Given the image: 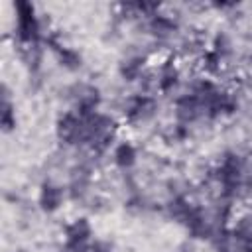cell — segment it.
Here are the masks:
<instances>
[{
    "mask_svg": "<svg viewBox=\"0 0 252 252\" xmlns=\"http://www.w3.org/2000/svg\"><path fill=\"white\" fill-rule=\"evenodd\" d=\"M248 252H252V248H250V250H248Z\"/></svg>",
    "mask_w": 252,
    "mask_h": 252,
    "instance_id": "obj_12",
    "label": "cell"
},
{
    "mask_svg": "<svg viewBox=\"0 0 252 252\" xmlns=\"http://www.w3.org/2000/svg\"><path fill=\"white\" fill-rule=\"evenodd\" d=\"M116 173H134L140 163V146L132 138H120L108 156Z\"/></svg>",
    "mask_w": 252,
    "mask_h": 252,
    "instance_id": "obj_5",
    "label": "cell"
},
{
    "mask_svg": "<svg viewBox=\"0 0 252 252\" xmlns=\"http://www.w3.org/2000/svg\"><path fill=\"white\" fill-rule=\"evenodd\" d=\"M175 252H197V248H195L193 240H185V242H181V244L175 248Z\"/></svg>",
    "mask_w": 252,
    "mask_h": 252,
    "instance_id": "obj_10",
    "label": "cell"
},
{
    "mask_svg": "<svg viewBox=\"0 0 252 252\" xmlns=\"http://www.w3.org/2000/svg\"><path fill=\"white\" fill-rule=\"evenodd\" d=\"M18 124H20L18 106H16V100L12 96L10 87L4 83L2 85V102H0V126H2V132L10 134V132H14L18 128Z\"/></svg>",
    "mask_w": 252,
    "mask_h": 252,
    "instance_id": "obj_7",
    "label": "cell"
},
{
    "mask_svg": "<svg viewBox=\"0 0 252 252\" xmlns=\"http://www.w3.org/2000/svg\"><path fill=\"white\" fill-rule=\"evenodd\" d=\"M65 203H69L65 183H59L53 177H43L41 183L37 185L35 209L45 217H53L61 213Z\"/></svg>",
    "mask_w": 252,
    "mask_h": 252,
    "instance_id": "obj_3",
    "label": "cell"
},
{
    "mask_svg": "<svg viewBox=\"0 0 252 252\" xmlns=\"http://www.w3.org/2000/svg\"><path fill=\"white\" fill-rule=\"evenodd\" d=\"M246 156H248V163H250V169H252V150H250Z\"/></svg>",
    "mask_w": 252,
    "mask_h": 252,
    "instance_id": "obj_11",
    "label": "cell"
},
{
    "mask_svg": "<svg viewBox=\"0 0 252 252\" xmlns=\"http://www.w3.org/2000/svg\"><path fill=\"white\" fill-rule=\"evenodd\" d=\"M91 252H114V248H112V244L110 242H106V240H94V244H93V248H91Z\"/></svg>",
    "mask_w": 252,
    "mask_h": 252,
    "instance_id": "obj_9",
    "label": "cell"
},
{
    "mask_svg": "<svg viewBox=\"0 0 252 252\" xmlns=\"http://www.w3.org/2000/svg\"><path fill=\"white\" fill-rule=\"evenodd\" d=\"M209 49L215 51L219 57H222L228 65H232V59L236 55L234 35L226 30H217L213 35H209Z\"/></svg>",
    "mask_w": 252,
    "mask_h": 252,
    "instance_id": "obj_8",
    "label": "cell"
},
{
    "mask_svg": "<svg viewBox=\"0 0 252 252\" xmlns=\"http://www.w3.org/2000/svg\"><path fill=\"white\" fill-rule=\"evenodd\" d=\"M51 55H53L57 67L63 69L65 73L75 75V73L83 71V67H85V55H83V51L79 47L71 45L69 41H65L57 49H53Z\"/></svg>",
    "mask_w": 252,
    "mask_h": 252,
    "instance_id": "obj_6",
    "label": "cell"
},
{
    "mask_svg": "<svg viewBox=\"0 0 252 252\" xmlns=\"http://www.w3.org/2000/svg\"><path fill=\"white\" fill-rule=\"evenodd\" d=\"M14 22H12V41L14 47H26L33 43H43V37L53 30L47 14H41L35 4L26 0H16L12 4Z\"/></svg>",
    "mask_w": 252,
    "mask_h": 252,
    "instance_id": "obj_1",
    "label": "cell"
},
{
    "mask_svg": "<svg viewBox=\"0 0 252 252\" xmlns=\"http://www.w3.org/2000/svg\"><path fill=\"white\" fill-rule=\"evenodd\" d=\"M161 102L158 94H144L138 91H130L118 98L116 116L126 128H142L154 124L159 118Z\"/></svg>",
    "mask_w": 252,
    "mask_h": 252,
    "instance_id": "obj_2",
    "label": "cell"
},
{
    "mask_svg": "<svg viewBox=\"0 0 252 252\" xmlns=\"http://www.w3.org/2000/svg\"><path fill=\"white\" fill-rule=\"evenodd\" d=\"M148 55H150L148 51H142L136 47L124 51V55L116 63V77L120 79V83H124L126 87H136L140 79L146 75V71L150 69Z\"/></svg>",
    "mask_w": 252,
    "mask_h": 252,
    "instance_id": "obj_4",
    "label": "cell"
}]
</instances>
